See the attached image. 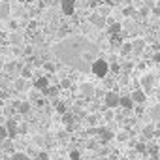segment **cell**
<instances>
[{"label":"cell","instance_id":"cell-22","mask_svg":"<svg viewBox=\"0 0 160 160\" xmlns=\"http://www.w3.org/2000/svg\"><path fill=\"white\" fill-rule=\"evenodd\" d=\"M6 138H10L8 128H6V124H0V139H6Z\"/></svg>","mask_w":160,"mask_h":160},{"label":"cell","instance_id":"cell-33","mask_svg":"<svg viewBox=\"0 0 160 160\" xmlns=\"http://www.w3.org/2000/svg\"><path fill=\"white\" fill-rule=\"evenodd\" d=\"M2 104H4V102H2V98H0V106H2Z\"/></svg>","mask_w":160,"mask_h":160},{"label":"cell","instance_id":"cell-14","mask_svg":"<svg viewBox=\"0 0 160 160\" xmlns=\"http://www.w3.org/2000/svg\"><path fill=\"white\" fill-rule=\"evenodd\" d=\"M134 100H132V96L128 94V96H121V108L122 109H126V111H130V109H134Z\"/></svg>","mask_w":160,"mask_h":160},{"label":"cell","instance_id":"cell-3","mask_svg":"<svg viewBox=\"0 0 160 160\" xmlns=\"http://www.w3.org/2000/svg\"><path fill=\"white\" fill-rule=\"evenodd\" d=\"M104 104H106L108 109L121 108V94H117V92H113V91L106 92V96H104Z\"/></svg>","mask_w":160,"mask_h":160},{"label":"cell","instance_id":"cell-11","mask_svg":"<svg viewBox=\"0 0 160 160\" xmlns=\"http://www.w3.org/2000/svg\"><path fill=\"white\" fill-rule=\"evenodd\" d=\"M4 124H6V128H8V134H10V138H15V134L19 132V130H17V122H15V119H12V117H10V119L4 122Z\"/></svg>","mask_w":160,"mask_h":160},{"label":"cell","instance_id":"cell-32","mask_svg":"<svg viewBox=\"0 0 160 160\" xmlns=\"http://www.w3.org/2000/svg\"><path fill=\"white\" fill-rule=\"evenodd\" d=\"M21 75H23V77H25V79H28V77H30V68H25V70H23V73H21Z\"/></svg>","mask_w":160,"mask_h":160},{"label":"cell","instance_id":"cell-5","mask_svg":"<svg viewBox=\"0 0 160 160\" xmlns=\"http://www.w3.org/2000/svg\"><path fill=\"white\" fill-rule=\"evenodd\" d=\"M89 21H91V25H92V27H96V28H106V27H108V19H106V17H102L98 12L91 13Z\"/></svg>","mask_w":160,"mask_h":160},{"label":"cell","instance_id":"cell-24","mask_svg":"<svg viewBox=\"0 0 160 160\" xmlns=\"http://www.w3.org/2000/svg\"><path fill=\"white\" fill-rule=\"evenodd\" d=\"M152 119L154 121H160V106H154L152 108Z\"/></svg>","mask_w":160,"mask_h":160},{"label":"cell","instance_id":"cell-28","mask_svg":"<svg viewBox=\"0 0 160 160\" xmlns=\"http://www.w3.org/2000/svg\"><path fill=\"white\" fill-rule=\"evenodd\" d=\"M38 160H49V154H47L45 151H40V152H38Z\"/></svg>","mask_w":160,"mask_h":160},{"label":"cell","instance_id":"cell-29","mask_svg":"<svg viewBox=\"0 0 160 160\" xmlns=\"http://www.w3.org/2000/svg\"><path fill=\"white\" fill-rule=\"evenodd\" d=\"M70 158H72V160H81V156H79L77 151H72V152H70Z\"/></svg>","mask_w":160,"mask_h":160},{"label":"cell","instance_id":"cell-35","mask_svg":"<svg viewBox=\"0 0 160 160\" xmlns=\"http://www.w3.org/2000/svg\"><path fill=\"white\" fill-rule=\"evenodd\" d=\"M158 83H160V79H158Z\"/></svg>","mask_w":160,"mask_h":160},{"label":"cell","instance_id":"cell-12","mask_svg":"<svg viewBox=\"0 0 160 160\" xmlns=\"http://www.w3.org/2000/svg\"><path fill=\"white\" fill-rule=\"evenodd\" d=\"M98 138L102 143H108L109 139H113V132L108 130V128H98Z\"/></svg>","mask_w":160,"mask_h":160},{"label":"cell","instance_id":"cell-19","mask_svg":"<svg viewBox=\"0 0 160 160\" xmlns=\"http://www.w3.org/2000/svg\"><path fill=\"white\" fill-rule=\"evenodd\" d=\"M10 160H30V156H28V152L17 151V152H13V154L10 156Z\"/></svg>","mask_w":160,"mask_h":160},{"label":"cell","instance_id":"cell-23","mask_svg":"<svg viewBox=\"0 0 160 160\" xmlns=\"http://www.w3.org/2000/svg\"><path fill=\"white\" fill-rule=\"evenodd\" d=\"M143 136H145V138H152V136H154V132H152V126H151V124H147V126L143 128Z\"/></svg>","mask_w":160,"mask_h":160},{"label":"cell","instance_id":"cell-8","mask_svg":"<svg viewBox=\"0 0 160 160\" xmlns=\"http://www.w3.org/2000/svg\"><path fill=\"white\" fill-rule=\"evenodd\" d=\"M13 108L17 109V113H19V115H27V113L30 111V108H32V106H30V102H28V100H23V102H15V104H13Z\"/></svg>","mask_w":160,"mask_h":160},{"label":"cell","instance_id":"cell-18","mask_svg":"<svg viewBox=\"0 0 160 160\" xmlns=\"http://www.w3.org/2000/svg\"><path fill=\"white\" fill-rule=\"evenodd\" d=\"M108 30H109L111 36H117L119 32H122V25H121V23H113V25L108 27Z\"/></svg>","mask_w":160,"mask_h":160},{"label":"cell","instance_id":"cell-15","mask_svg":"<svg viewBox=\"0 0 160 160\" xmlns=\"http://www.w3.org/2000/svg\"><path fill=\"white\" fill-rule=\"evenodd\" d=\"M96 12L102 15V17H106V19H109V15H111V12H113V8L109 6V4H102V6H98L96 8Z\"/></svg>","mask_w":160,"mask_h":160},{"label":"cell","instance_id":"cell-10","mask_svg":"<svg viewBox=\"0 0 160 160\" xmlns=\"http://www.w3.org/2000/svg\"><path fill=\"white\" fill-rule=\"evenodd\" d=\"M143 49H145V40H141V38L132 40V51H134V55L143 53Z\"/></svg>","mask_w":160,"mask_h":160},{"label":"cell","instance_id":"cell-16","mask_svg":"<svg viewBox=\"0 0 160 160\" xmlns=\"http://www.w3.org/2000/svg\"><path fill=\"white\" fill-rule=\"evenodd\" d=\"M121 55H124V57L134 55V51H132V42H122V45H121Z\"/></svg>","mask_w":160,"mask_h":160},{"label":"cell","instance_id":"cell-13","mask_svg":"<svg viewBox=\"0 0 160 160\" xmlns=\"http://www.w3.org/2000/svg\"><path fill=\"white\" fill-rule=\"evenodd\" d=\"M34 87L38 91H49V79L47 77H38L34 81Z\"/></svg>","mask_w":160,"mask_h":160},{"label":"cell","instance_id":"cell-31","mask_svg":"<svg viewBox=\"0 0 160 160\" xmlns=\"http://www.w3.org/2000/svg\"><path fill=\"white\" fill-rule=\"evenodd\" d=\"M62 121H64V124H72V117H70L68 113H64V117H62Z\"/></svg>","mask_w":160,"mask_h":160},{"label":"cell","instance_id":"cell-26","mask_svg":"<svg viewBox=\"0 0 160 160\" xmlns=\"http://www.w3.org/2000/svg\"><path fill=\"white\" fill-rule=\"evenodd\" d=\"M152 13H154L156 17H160V0H156V4H154V10H152Z\"/></svg>","mask_w":160,"mask_h":160},{"label":"cell","instance_id":"cell-7","mask_svg":"<svg viewBox=\"0 0 160 160\" xmlns=\"http://www.w3.org/2000/svg\"><path fill=\"white\" fill-rule=\"evenodd\" d=\"M60 2V10L64 15H73L75 12V0H58Z\"/></svg>","mask_w":160,"mask_h":160},{"label":"cell","instance_id":"cell-25","mask_svg":"<svg viewBox=\"0 0 160 160\" xmlns=\"http://www.w3.org/2000/svg\"><path fill=\"white\" fill-rule=\"evenodd\" d=\"M32 51H34V49H32V45H25V47H23L25 57H30V55H32Z\"/></svg>","mask_w":160,"mask_h":160},{"label":"cell","instance_id":"cell-20","mask_svg":"<svg viewBox=\"0 0 160 160\" xmlns=\"http://www.w3.org/2000/svg\"><path fill=\"white\" fill-rule=\"evenodd\" d=\"M27 85H28V81L25 77H21V79L15 81V91H27Z\"/></svg>","mask_w":160,"mask_h":160},{"label":"cell","instance_id":"cell-4","mask_svg":"<svg viewBox=\"0 0 160 160\" xmlns=\"http://www.w3.org/2000/svg\"><path fill=\"white\" fill-rule=\"evenodd\" d=\"M154 83H156V77H154L152 73H145V75L141 77V91L151 92V91L154 89Z\"/></svg>","mask_w":160,"mask_h":160},{"label":"cell","instance_id":"cell-34","mask_svg":"<svg viewBox=\"0 0 160 160\" xmlns=\"http://www.w3.org/2000/svg\"><path fill=\"white\" fill-rule=\"evenodd\" d=\"M117 2H122V0H117Z\"/></svg>","mask_w":160,"mask_h":160},{"label":"cell","instance_id":"cell-1","mask_svg":"<svg viewBox=\"0 0 160 160\" xmlns=\"http://www.w3.org/2000/svg\"><path fill=\"white\" fill-rule=\"evenodd\" d=\"M53 53L62 64L81 72L91 70L92 62L98 58V47L83 36H72L55 43Z\"/></svg>","mask_w":160,"mask_h":160},{"label":"cell","instance_id":"cell-17","mask_svg":"<svg viewBox=\"0 0 160 160\" xmlns=\"http://www.w3.org/2000/svg\"><path fill=\"white\" fill-rule=\"evenodd\" d=\"M8 15H10V4L0 2V19H8Z\"/></svg>","mask_w":160,"mask_h":160},{"label":"cell","instance_id":"cell-21","mask_svg":"<svg viewBox=\"0 0 160 160\" xmlns=\"http://www.w3.org/2000/svg\"><path fill=\"white\" fill-rule=\"evenodd\" d=\"M122 13H124V17H134V15H136V8L128 6V8H124V10H122Z\"/></svg>","mask_w":160,"mask_h":160},{"label":"cell","instance_id":"cell-9","mask_svg":"<svg viewBox=\"0 0 160 160\" xmlns=\"http://www.w3.org/2000/svg\"><path fill=\"white\" fill-rule=\"evenodd\" d=\"M130 96H132L134 104H143V102H145V98H147V92H145V91H141V89H136L134 92H130Z\"/></svg>","mask_w":160,"mask_h":160},{"label":"cell","instance_id":"cell-2","mask_svg":"<svg viewBox=\"0 0 160 160\" xmlns=\"http://www.w3.org/2000/svg\"><path fill=\"white\" fill-rule=\"evenodd\" d=\"M109 72H111V66H109V62L104 60V58H96V60L92 62V66H91V73L96 75L98 79H104Z\"/></svg>","mask_w":160,"mask_h":160},{"label":"cell","instance_id":"cell-6","mask_svg":"<svg viewBox=\"0 0 160 160\" xmlns=\"http://www.w3.org/2000/svg\"><path fill=\"white\" fill-rule=\"evenodd\" d=\"M98 91H96V87L92 85V83H81V87H79V94H81L83 98H91V96H94Z\"/></svg>","mask_w":160,"mask_h":160},{"label":"cell","instance_id":"cell-30","mask_svg":"<svg viewBox=\"0 0 160 160\" xmlns=\"http://www.w3.org/2000/svg\"><path fill=\"white\" fill-rule=\"evenodd\" d=\"M43 68H45L47 72H53V70H55V66H53L51 62H43Z\"/></svg>","mask_w":160,"mask_h":160},{"label":"cell","instance_id":"cell-27","mask_svg":"<svg viewBox=\"0 0 160 160\" xmlns=\"http://www.w3.org/2000/svg\"><path fill=\"white\" fill-rule=\"evenodd\" d=\"M57 111H58V113H62V115H64V113H66V106H64V104H62V102H58V104H57Z\"/></svg>","mask_w":160,"mask_h":160}]
</instances>
